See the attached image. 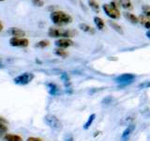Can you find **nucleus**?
<instances>
[{"label":"nucleus","instance_id":"1","mask_svg":"<svg viewBox=\"0 0 150 141\" xmlns=\"http://www.w3.org/2000/svg\"><path fill=\"white\" fill-rule=\"evenodd\" d=\"M51 20L54 25L57 26H64V25H68L72 22V17L69 15L68 13H66L64 11H53L51 13Z\"/></svg>","mask_w":150,"mask_h":141},{"label":"nucleus","instance_id":"2","mask_svg":"<svg viewBox=\"0 0 150 141\" xmlns=\"http://www.w3.org/2000/svg\"><path fill=\"white\" fill-rule=\"evenodd\" d=\"M48 35L52 38H71L75 36V31L70 29H63V28L57 27H50L48 31Z\"/></svg>","mask_w":150,"mask_h":141},{"label":"nucleus","instance_id":"3","mask_svg":"<svg viewBox=\"0 0 150 141\" xmlns=\"http://www.w3.org/2000/svg\"><path fill=\"white\" fill-rule=\"evenodd\" d=\"M44 122L47 126H49L51 129L55 130V131H61L63 128L62 122L57 117L52 114H48L44 117Z\"/></svg>","mask_w":150,"mask_h":141},{"label":"nucleus","instance_id":"4","mask_svg":"<svg viewBox=\"0 0 150 141\" xmlns=\"http://www.w3.org/2000/svg\"><path fill=\"white\" fill-rule=\"evenodd\" d=\"M34 79V74L32 73H23L20 75H18L13 79V82L16 85L20 86H25V85L29 84L32 80Z\"/></svg>","mask_w":150,"mask_h":141},{"label":"nucleus","instance_id":"5","mask_svg":"<svg viewBox=\"0 0 150 141\" xmlns=\"http://www.w3.org/2000/svg\"><path fill=\"white\" fill-rule=\"evenodd\" d=\"M102 9L104 12L106 13L107 16H109L112 19H118L120 18V12L118 11V9H116L115 7H112L111 4H104L102 6Z\"/></svg>","mask_w":150,"mask_h":141},{"label":"nucleus","instance_id":"6","mask_svg":"<svg viewBox=\"0 0 150 141\" xmlns=\"http://www.w3.org/2000/svg\"><path fill=\"white\" fill-rule=\"evenodd\" d=\"M135 79V75L131 74V73H124L122 75H119L115 78V83L122 85V86H125V85H128L131 83Z\"/></svg>","mask_w":150,"mask_h":141},{"label":"nucleus","instance_id":"7","mask_svg":"<svg viewBox=\"0 0 150 141\" xmlns=\"http://www.w3.org/2000/svg\"><path fill=\"white\" fill-rule=\"evenodd\" d=\"M9 44L13 47H26L29 44V41L25 38H15L12 37L9 40Z\"/></svg>","mask_w":150,"mask_h":141},{"label":"nucleus","instance_id":"8","mask_svg":"<svg viewBox=\"0 0 150 141\" xmlns=\"http://www.w3.org/2000/svg\"><path fill=\"white\" fill-rule=\"evenodd\" d=\"M55 45L57 46L58 48L65 49V48H68V47L73 45V41L69 39H67V38H62V39H59L55 41Z\"/></svg>","mask_w":150,"mask_h":141},{"label":"nucleus","instance_id":"9","mask_svg":"<svg viewBox=\"0 0 150 141\" xmlns=\"http://www.w3.org/2000/svg\"><path fill=\"white\" fill-rule=\"evenodd\" d=\"M135 130V125L134 124H129L127 128L124 130L123 134L121 136V140L122 141H127L129 139V137L131 135V134L133 133V131Z\"/></svg>","mask_w":150,"mask_h":141},{"label":"nucleus","instance_id":"10","mask_svg":"<svg viewBox=\"0 0 150 141\" xmlns=\"http://www.w3.org/2000/svg\"><path fill=\"white\" fill-rule=\"evenodd\" d=\"M8 33L9 35H11L15 38H23V36H25V32L17 27H11L8 30Z\"/></svg>","mask_w":150,"mask_h":141},{"label":"nucleus","instance_id":"11","mask_svg":"<svg viewBox=\"0 0 150 141\" xmlns=\"http://www.w3.org/2000/svg\"><path fill=\"white\" fill-rule=\"evenodd\" d=\"M4 141H23V138L18 135L7 134L4 136Z\"/></svg>","mask_w":150,"mask_h":141},{"label":"nucleus","instance_id":"12","mask_svg":"<svg viewBox=\"0 0 150 141\" xmlns=\"http://www.w3.org/2000/svg\"><path fill=\"white\" fill-rule=\"evenodd\" d=\"M47 87H48V88H49V93L51 94V95L55 96L59 93V88L55 84L50 83V84L47 85Z\"/></svg>","mask_w":150,"mask_h":141},{"label":"nucleus","instance_id":"13","mask_svg":"<svg viewBox=\"0 0 150 141\" xmlns=\"http://www.w3.org/2000/svg\"><path fill=\"white\" fill-rule=\"evenodd\" d=\"M124 17L127 19L128 21H129L130 23L132 24H137L139 23V20H138V17H136L134 14L132 13H129V12H124Z\"/></svg>","mask_w":150,"mask_h":141},{"label":"nucleus","instance_id":"14","mask_svg":"<svg viewBox=\"0 0 150 141\" xmlns=\"http://www.w3.org/2000/svg\"><path fill=\"white\" fill-rule=\"evenodd\" d=\"M94 23H95L96 26H97L100 30H103V29H104L105 24H104V21H103L101 18L98 17V16L94 17Z\"/></svg>","mask_w":150,"mask_h":141},{"label":"nucleus","instance_id":"15","mask_svg":"<svg viewBox=\"0 0 150 141\" xmlns=\"http://www.w3.org/2000/svg\"><path fill=\"white\" fill-rule=\"evenodd\" d=\"M138 20L145 28H147L148 30H150V19L148 17H146V16H140L138 18Z\"/></svg>","mask_w":150,"mask_h":141},{"label":"nucleus","instance_id":"16","mask_svg":"<svg viewBox=\"0 0 150 141\" xmlns=\"http://www.w3.org/2000/svg\"><path fill=\"white\" fill-rule=\"evenodd\" d=\"M79 28L82 31L90 33V34H94V33H95V30L93 29V27H91L90 26L86 25V24H80V25H79Z\"/></svg>","mask_w":150,"mask_h":141},{"label":"nucleus","instance_id":"17","mask_svg":"<svg viewBox=\"0 0 150 141\" xmlns=\"http://www.w3.org/2000/svg\"><path fill=\"white\" fill-rule=\"evenodd\" d=\"M88 5H89V7L92 9V11H94L97 13L100 12V6H98V4L96 0H88Z\"/></svg>","mask_w":150,"mask_h":141},{"label":"nucleus","instance_id":"18","mask_svg":"<svg viewBox=\"0 0 150 141\" xmlns=\"http://www.w3.org/2000/svg\"><path fill=\"white\" fill-rule=\"evenodd\" d=\"M95 119H96V114H91L90 116H89L87 121L83 124V129L84 130L89 129V127L92 125V123L94 122V120H95Z\"/></svg>","mask_w":150,"mask_h":141},{"label":"nucleus","instance_id":"19","mask_svg":"<svg viewBox=\"0 0 150 141\" xmlns=\"http://www.w3.org/2000/svg\"><path fill=\"white\" fill-rule=\"evenodd\" d=\"M109 24H110V26H111L112 28H114V29H115L116 32H118L119 34H123V29H122V27L118 25V24L115 23V22H114V21H110Z\"/></svg>","mask_w":150,"mask_h":141},{"label":"nucleus","instance_id":"20","mask_svg":"<svg viewBox=\"0 0 150 141\" xmlns=\"http://www.w3.org/2000/svg\"><path fill=\"white\" fill-rule=\"evenodd\" d=\"M54 54H55L56 56H60V58H67V56H69V54H68V52H67V51H65L64 49H61V48L55 49V50H54Z\"/></svg>","mask_w":150,"mask_h":141},{"label":"nucleus","instance_id":"21","mask_svg":"<svg viewBox=\"0 0 150 141\" xmlns=\"http://www.w3.org/2000/svg\"><path fill=\"white\" fill-rule=\"evenodd\" d=\"M119 6L123 9H130L131 8V1L130 0H119Z\"/></svg>","mask_w":150,"mask_h":141},{"label":"nucleus","instance_id":"22","mask_svg":"<svg viewBox=\"0 0 150 141\" xmlns=\"http://www.w3.org/2000/svg\"><path fill=\"white\" fill-rule=\"evenodd\" d=\"M50 45V42L49 41H46V40H42L39 42H37V44L35 45L38 48H45V47H48Z\"/></svg>","mask_w":150,"mask_h":141},{"label":"nucleus","instance_id":"23","mask_svg":"<svg viewBox=\"0 0 150 141\" xmlns=\"http://www.w3.org/2000/svg\"><path fill=\"white\" fill-rule=\"evenodd\" d=\"M143 13L144 14V16L150 17V6L149 5H145L143 7Z\"/></svg>","mask_w":150,"mask_h":141},{"label":"nucleus","instance_id":"24","mask_svg":"<svg viewBox=\"0 0 150 141\" xmlns=\"http://www.w3.org/2000/svg\"><path fill=\"white\" fill-rule=\"evenodd\" d=\"M7 131H8V128H7L6 124L0 123V136H1L2 135H4Z\"/></svg>","mask_w":150,"mask_h":141},{"label":"nucleus","instance_id":"25","mask_svg":"<svg viewBox=\"0 0 150 141\" xmlns=\"http://www.w3.org/2000/svg\"><path fill=\"white\" fill-rule=\"evenodd\" d=\"M32 1H33V4H34L35 6H38V7L43 6V1H42V0H32Z\"/></svg>","mask_w":150,"mask_h":141},{"label":"nucleus","instance_id":"26","mask_svg":"<svg viewBox=\"0 0 150 141\" xmlns=\"http://www.w3.org/2000/svg\"><path fill=\"white\" fill-rule=\"evenodd\" d=\"M26 141H42L39 137H34V136H31V137H28Z\"/></svg>","mask_w":150,"mask_h":141},{"label":"nucleus","instance_id":"27","mask_svg":"<svg viewBox=\"0 0 150 141\" xmlns=\"http://www.w3.org/2000/svg\"><path fill=\"white\" fill-rule=\"evenodd\" d=\"M65 141H74V139H73V137H72L71 135H69V136H67V137H66Z\"/></svg>","mask_w":150,"mask_h":141},{"label":"nucleus","instance_id":"28","mask_svg":"<svg viewBox=\"0 0 150 141\" xmlns=\"http://www.w3.org/2000/svg\"><path fill=\"white\" fill-rule=\"evenodd\" d=\"M0 123H3V124H6L7 123V120L4 119V118L0 117Z\"/></svg>","mask_w":150,"mask_h":141},{"label":"nucleus","instance_id":"29","mask_svg":"<svg viewBox=\"0 0 150 141\" xmlns=\"http://www.w3.org/2000/svg\"><path fill=\"white\" fill-rule=\"evenodd\" d=\"M146 37H147L148 39L150 40V30H148V31L146 32Z\"/></svg>","mask_w":150,"mask_h":141},{"label":"nucleus","instance_id":"30","mask_svg":"<svg viewBox=\"0 0 150 141\" xmlns=\"http://www.w3.org/2000/svg\"><path fill=\"white\" fill-rule=\"evenodd\" d=\"M3 30V24L0 22V32H1Z\"/></svg>","mask_w":150,"mask_h":141},{"label":"nucleus","instance_id":"31","mask_svg":"<svg viewBox=\"0 0 150 141\" xmlns=\"http://www.w3.org/2000/svg\"><path fill=\"white\" fill-rule=\"evenodd\" d=\"M0 1H4V0H0Z\"/></svg>","mask_w":150,"mask_h":141}]
</instances>
